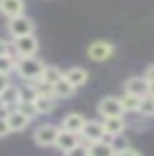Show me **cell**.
<instances>
[{
	"label": "cell",
	"instance_id": "cell-1",
	"mask_svg": "<svg viewBox=\"0 0 154 156\" xmlns=\"http://www.w3.org/2000/svg\"><path fill=\"white\" fill-rule=\"evenodd\" d=\"M16 70L23 80L35 82L43 76L45 65H43L37 57H18L16 58Z\"/></svg>",
	"mask_w": 154,
	"mask_h": 156
},
{
	"label": "cell",
	"instance_id": "cell-2",
	"mask_svg": "<svg viewBox=\"0 0 154 156\" xmlns=\"http://www.w3.org/2000/svg\"><path fill=\"white\" fill-rule=\"evenodd\" d=\"M59 133L61 129L55 125H39L33 133V140H35L39 146H55L57 144V139H59Z\"/></svg>",
	"mask_w": 154,
	"mask_h": 156
},
{
	"label": "cell",
	"instance_id": "cell-3",
	"mask_svg": "<svg viewBox=\"0 0 154 156\" xmlns=\"http://www.w3.org/2000/svg\"><path fill=\"white\" fill-rule=\"evenodd\" d=\"M98 111H100V115L105 119V117H117V115H123V113H125V107H123L121 98L107 96V98H103V100L98 104Z\"/></svg>",
	"mask_w": 154,
	"mask_h": 156
},
{
	"label": "cell",
	"instance_id": "cell-4",
	"mask_svg": "<svg viewBox=\"0 0 154 156\" xmlns=\"http://www.w3.org/2000/svg\"><path fill=\"white\" fill-rule=\"evenodd\" d=\"M8 31L10 35L16 37H26V35H33V22L27 16H18V18H10L8 22Z\"/></svg>",
	"mask_w": 154,
	"mask_h": 156
},
{
	"label": "cell",
	"instance_id": "cell-5",
	"mask_svg": "<svg viewBox=\"0 0 154 156\" xmlns=\"http://www.w3.org/2000/svg\"><path fill=\"white\" fill-rule=\"evenodd\" d=\"M14 53L18 57H35L37 53V39L33 35H26V37H16L14 39Z\"/></svg>",
	"mask_w": 154,
	"mask_h": 156
},
{
	"label": "cell",
	"instance_id": "cell-6",
	"mask_svg": "<svg viewBox=\"0 0 154 156\" xmlns=\"http://www.w3.org/2000/svg\"><path fill=\"white\" fill-rule=\"evenodd\" d=\"M125 92L129 94H135V96H148L150 94V80L146 76H131L127 82H125Z\"/></svg>",
	"mask_w": 154,
	"mask_h": 156
},
{
	"label": "cell",
	"instance_id": "cell-7",
	"mask_svg": "<svg viewBox=\"0 0 154 156\" xmlns=\"http://www.w3.org/2000/svg\"><path fill=\"white\" fill-rule=\"evenodd\" d=\"M113 55V45L109 41H94L92 45L88 47V57L92 61H105Z\"/></svg>",
	"mask_w": 154,
	"mask_h": 156
},
{
	"label": "cell",
	"instance_id": "cell-8",
	"mask_svg": "<svg viewBox=\"0 0 154 156\" xmlns=\"http://www.w3.org/2000/svg\"><path fill=\"white\" fill-rule=\"evenodd\" d=\"M103 135H105V125L102 121H86L80 136L88 143H96V140H102Z\"/></svg>",
	"mask_w": 154,
	"mask_h": 156
},
{
	"label": "cell",
	"instance_id": "cell-9",
	"mask_svg": "<svg viewBox=\"0 0 154 156\" xmlns=\"http://www.w3.org/2000/svg\"><path fill=\"white\" fill-rule=\"evenodd\" d=\"M84 125H86L84 115H80V113H68L65 119H62V127H61V129L70 131V133H76V135H82Z\"/></svg>",
	"mask_w": 154,
	"mask_h": 156
},
{
	"label": "cell",
	"instance_id": "cell-10",
	"mask_svg": "<svg viewBox=\"0 0 154 156\" xmlns=\"http://www.w3.org/2000/svg\"><path fill=\"white\" fill-rule=\"evenodd\" d=\"M0 8H2V14H4V16L10 20V18L23 16L26 4H23V0H0Z\"/></svg>",
	"mask_w": 154,
	"mask_h": 156
},
{
	"label": "cell",
	"instance_id": "cell-11",
	"mask_svg": "<svg viewBox=\"0 0 154 156\" xmlns=\"http://www.w3.org/2000/svg\"><path fill=\"white\" fill-rule=\"evenodd\" d=\"M78 136H80V135H76V133H70V131L61 129L59 139H57V144H55V146L61 150V152H68L70 148H74V146L78 144Z\"/></svg>",
	"mask_w": 154,
	"mask_h": 156
},
{
	"label": "cell",
	"instance_id": "cell-12",
	"mask_svg": "<svg viewBox=\"0 0 154 156\" xmlns=\"http://www.w3.org/2000/svg\"><path fill=\"white\" fill-rule=\"evenodd\" d=\"M0 100H2V107H10L20 104V88L12 84H4L2 92H0Z\"/></svg>",
	"mask_w": 154,
	"mask_h": 156
},
{
	"label": "cell",
	"instance_id": "cell-13",
	"mask_svg": "<svg viewBox=\"0 0 154 156\" xmlns=\"http://www.w3.org/2000/svg\"><path fill=\"white\" fill-rule=\"evenodd\" d=\"M2 119H6L8 123H10L12 131H23V129L27 127V123L31 121L30 117H26V115H23L20 109H18V107H16V109H12L10 113H8L6 117H2Z\"/></svg>",
	"mask_w": 154,
	"mask_h": 156
},
{
	"label": "cell",
	"instance_id": "cell-14",
	"mask_svg": "<svg viewBox=\"0 0 154 156\" xmlns=\"http://www.w3.org/2000/svg\"><path fill=\"white\" fill-rule=\"evenodd\" d=\"M65 78L70 82L72 86L80 88V86L86 84V80H88V70L82 68V66H74V68H70V70L65 72Z\"/></svg>",
	"mask_w": 154,
	"mask_h": 156
},
{
	"label": "cell",
	"instance_id": "cell-15",
	"mask_svg": "<svg viewBox=\"0 0 154 156\" xmlns=\"http://www.w3.org/2000/svg\"><path fill=\"white\" fill-rule=\"evenodd\" d=\"M90 156H117V150H115L113 144L103 143V140H96V143H90Z\"/></svg>",
	"mask_w": 154,
	"mask_h": 156
},
{
	"label": "cell",
	"instance_id": "cell-16",
	"mask_svg": "<svg viewBox=\"0 0 154 156\" xmlns=\"http://www.w3.org/2000/svg\"><path fill=\"white\" fill-rule=\"evenodd\" d=\"M103 125H105V133L117 136V135H121L125 131V125H127V123H125L123 115H117V117H105Z\"/></svg>",
	"mask_w": 154,
	"mask_h": 156
},
{
	"label": "cell",
	"instance_id": "cell-17",
	"mask_svg": "<svg viewBox=\"0 0 154 156\" xmlns=\"http://www.w3.org/2000/svg\"><path fill=\"white\" fill-rule=\"evenodd\" d=\"M53 90H55V96H57V98H72V96H74L76 86H72L70 82L66 80L65 76H62L61 80L57 82L55 86H53Z\"/></svg>",
	"mask_w": 154,
	"mask_h": 156
},
{
	"label": "cell",
	"instance_id": "cell-18",
	"mask_svg": "<svg viewBox=\"0 0 154 156\" xmlns=\"http://www.w3.org/2000/svg\"><path fill=\"white\" fill-rule=\"evenodd\" d=\"M35 105L39 113H51L55 111V96H39L35 100Z\"/></svg>",
	"mask_w": 154,
	"mask_h": 156
},
{
	"label": "cell",
	"instance_id": "cell-19",
	"mask_svg": "<svg viewBox=\"0 0 154 156\" xmlns=\"http://www.w3.org/2000/svg\"><path fill=\"white\" fill-rule=\"evenodd\" d=\"M62 76H65V74H62V72H61L57 66H45L41 80H43V82H47V84H51V86H55V84L61 80Z\"/></svg>",
	"mask_w": 154,
	"mask_h": 156
},
{
	"label": "cell",
	"instance_id": "cell-20",
	"mask_svg": "<svg viewBox=\"0 0 154 156\" xmlns=\"http://www.w3.org/2000/svg\"><path fill=\"white\" fill-rule=\"evenodd\" d=\"M121 101H123L125 111H138L142 98H141V96H135V94H129V92H125V96L121 98Z\"/></svg>",
	"mask_w": 154,
	"mask_h": 156
},
{
	"label": "cell",
	"instance_id": "cell-21",
	"mask_svg": "<svg viewBox=\"0 0 154 156\" xmlns=\"http://www.w3.org/2000/svg\"><path fill=\"white\" fill-rule=\"evenodd\" d=\"M37 98H39V92L31 82H27L26 86L20 88V101H35Z\"/></svg>",
	"mask_w": 154,
	"mask_h": 156
},
{
	"label": "cell",
	"instance_id": "cell-22",
	"mask_svg": "<svg viewBox=\"0 0 154 156\" xmlns=\"http://www.w3.org/2000/svg\"><path fill=\"white\" fill-rule=\"evenodd\" d=\"M18 109L26 117H30V119H35V117L39 115V109H37L35 101H20V104H18Z\"/></svg>",
	"mask_w": 154,
	"mask_h": 156
},
{
	"label": "cell",
	"instance_id": "cell-23",
	"mask_svg": "<svg viewBox=\"0 0 154 156\" xmlns=\"http://www.w3.org/2000/svg\"><path fill=\"white\" fill-rule=\"evenodd\" d=\"M12 68H16V57L2 55V58H0V72L2 74H10Z\"/></svg>",
	"mask_w": 154,
	"mask_h": 156
},
{
	"label": "cell",
	"instance_id": "cell-24",
	"mask_svg": "<svg viewBox=\"0 0 154 156\" xmlns=\"http://www.w3.org/2000/svg\"><path fill=\"white\" fill-rule=\"evenodd\" d=\"M142 115H154V96H144L142 101H141V107H138Z\"/></svg>",
	"mask_w": 154,
	"mask_h": 156
},
{
	"label": "cell",
	"instance_id": "cell-25",
	"mask_svg": "<svg viewBox=\"0 0 154 156\" xmlns=\"http://www.w3.org/2000/svg\"><path fill=\"white\" fill-rule=\"evenodd\" d=\"M65 156H90V146L78 143L74 148H70L68 152H65Z\"/></svg>",
	"mask_w": 154,
	"mask_h": 156
},
{
	"label": "cell",
	"instance_id": "cell-26",
	"mask_svg": "<svg viewBox=\"0 0 154 156\" xmlns=\"http://www.w3.org/2000/svg\"><path fill=\"white\" fill-rule=\"evenodd\" d=\"M12 131V127H10V123H8L6 119H2L0 121V135L2 136H8V133Z\"/></svg>",
	"mask_w": 154,
	"mask_h": 156
},
{
	"label": "cell",
	"instance_id": "cell-27",
	"mask_svg": "<svg viewBox=\"0 0 154 156\" xmlns=\"http://www.w3.org/2000/svg\"><path fill=\"white\" fill-rule=\"evenodd\" d=\"M117 156H141V152H137L135 148H123L117 152Z\"/></svg>",
	"mask_w": 154,
	"mask_h": 156
},
{
	"label": "cell",
	"instance_id": "cell-28",
	"mask_svg": "<svg viewBox=\"0 0 154 156\" xmlns=\"http://www.w3.org/2000/svg\"><path fill=\"white\" fill-rule=\"evenodd\" d=\"M144 76H146L150 82H154V65H150V66L146 68V70H144Z\"/></svg>",
	"mask_w": 154,
	"mask_h": 156
},
{
	"label": "cell",
	"instance_id": "cell-29",
	"mask_svg": "<svg viewBox=\"0 0 154 156\" xmlns=\"http://www.w3.org/2000/svg\"><path fill=\"white\" fill-rule=\"evenodd\" d=\"M150 96H154V82H150Z\"/></svg>",
	"mask_w": 154,
	"mask_h": 156
}]
</instances>
